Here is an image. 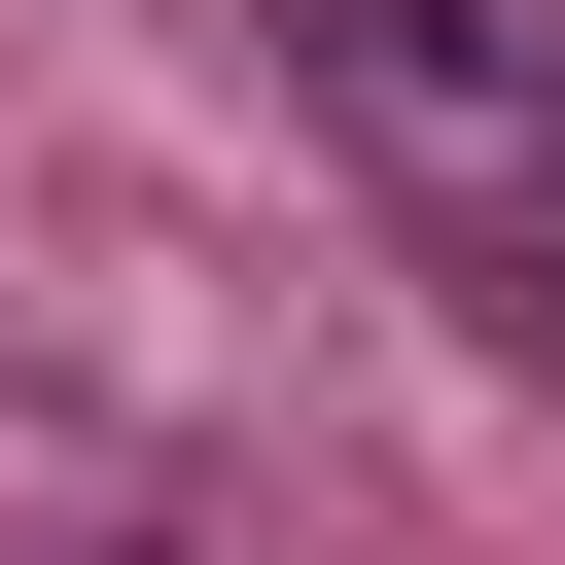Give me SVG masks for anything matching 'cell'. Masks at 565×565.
<instances>
[{"label":"cell","mask_w":565,"mask_h":565,"mask_svg":"<svg viewBox=\"0 0 565 565\" xmlns=\"http://www.w3.org/2000/svg\"><path fill=\"white\" fill-rule=\"evenodd\" d=\"M282 71H318L388 177H494V212H565V71H530L494 0H282Z\"/></svg>","instance_id":"obj_1"}]
</instances>
